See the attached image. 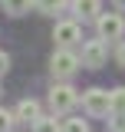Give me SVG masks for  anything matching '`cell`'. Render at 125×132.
<instances>
[{"label": "cell", "instance_id": "obj_1", "mask_svg": "<svg viewBox=\"0 0 125 132\" xmlns=\"http://www.w3.org/2000/svg\"><path fill=\"white\" fill-rule=\"evenodd\" d=\"M95 27H99L102 40H122L125 36V20L119 13H99L95 16Z\"/></svg>", "mask_w": 125, "mask_h": 132}, {"label": "cell", "instance_id": "obj_2", "mask_svg": "<svg viewBox=\"0 0 125 132\" xmlns=\"http://www.w3.org/2000/svg\"><path fill=\"white\" fill-rule=\"evenodd\" d=\"M76 102H79V96H76L73 86H53V89H49V106H53V112H69Z\"/></svg>", "mask_w": 125, "mask_h": 132}, {"label": "cell", "instance_id": "obj_3", "mask_svg": "<svg viewBox=\"0 0 125 132\" xmlns=\"http://www.w3.org/2000/svg\"><path fill=\"white\" fill-rule=\"evenodd\" d=\"M49 66H53V76H73L79 69V56L76 53H69V50H56L53 53V60H49Z\"/></svg>", "mask_w": 125, "mask_h": 132}, {"label": "cell", "instance_id": "obj_4", "mask_svg": "<svg viewBox=\"0 0 125 132\" xmlns=\"http://www.w3.org/2000/svg\"><path fill=\"white\" fill-rule=\"evenodd\" d=\"M82 106H86V112H89V116H109V109H112L105 89H89V93L82 96Z\"/></svg>", "mask_w": 125, "mask_h": 132}, {"label": "cell", "instance_id": "obj_5", "mask_svg": "<svg viewBox=\"0 0 125 132\" xmlns=\"http://www.w3.org/2000/svg\"><path fill=\"white\" fill-rule=\"evenodd\" d=\"M105 56H109V50H105L102 40H89L82 46V66H89V69H99V66L105 63Z\"/></svg>", "mask_w": 125, "mask_h": 132}, {"label": "cell", "instance_id": "obj_6", "mask_svg": "<svg viewBox=\"0 0 125 132\" xmlns=\"http://www.w3.org/2000/svg\"><path fill=\"white\" fill-rule=\"evenodd\" d=\"M53 40H56L62 50H66V46H73V43L79 40V23H73V20H62V23H56Z\"/></svg>", "mask_w": 125, "mask_h": 132}, {"label": "cell", "instance_id": "obj_7", "mask_svg": "<svg viewBox=\"0 0 125 132\" xmlns=\"http://www.w3.org/2000/svg\"><path fill=\"white\" fill-rule=\"evenodd\" d=\"M13 119H20V122H36V119H40V106H36L33 99H23V102L16 106Z\"/></svg>", "mask_w": 125, "mask_h": 132}, {"label": "cell", "instance_id": "obj_8", "mask_svg": "<svg viewBox=\"0 0 125 132\" xmlns=\"http://www.w3.org/2000/svg\"><path fill=\"white\" fill-rule=\"evenodd\" d=\"M99 0H73V10H76L82 20H92V16H99Z\"/></svg>", "mask_w": 125, "mask_h": 132}, {"label": "cell", "instance_id": "obj_9", "mask_svg": "<svg viewBox=\"0 0 125 132\" xmlns=\"http://www.w3.org/2000/svg\"><path fill=\"white\" fill-rule=\"evenodd\" d=\"M3 3V10L10 16H23V13H30V7H33V0H0Z\"/></svg>", "mask_w": 125, "mask_h": 132}, {"label": "cell", "instance_id": "obj_10", "mask_svg": "<svg viewBox=\"0 0 125 132\" xmlns=\"http://www.w3.org/2000/svg\"><path fill=\"white\" fill-rule=\"evenodd\" d=\"M109 102H112V109H109V112L125 116V86H119L115 93H109Z\"/></svg>", "mask_w": 125, "mask_h": 132}, {"label": "cell", "instance_id": "obj_11", "mask_svg": "<svg viewBox=\"0 0 125 132\" xmlns=\"http://www.w3.org/2000/svg\"><path fill=\"white\" fill-rule=\"evenodd\" d=\"M33 3H36L40 13H59L62 7H66V0H33Z\"/></svg>", "mask_w": 125, "mask_h": 132}, {"label": "cell", "instance_id": "obj_12", "mask_svg": "<svg viewBox=\"0 0 125 132\" xmlns=\"http://www.w3.org/2000/svg\"><path fill=\"white\" fill-rule=\"evenodd\" d=\"M59 132H89V126H86V119H62Z\"/></svg>", "mask_w": 125, "mask_h": 132}, {"label": "cell", "instance_id": "obj_13", "mask_svg": "<svg viewBox=\"0 0 125 132\" xmlns=\"http://www.w3.org/2000/svg\"><path fill=\"white\" fill-rule=\"evenodd\" d=\"M33 129H36V132H59V126H56V119H49V116H40V119L33 122Z\"/></svg>", "mask_w": 125, "mask_h": 132}, {"label": "cell", "instance_id": "obj_14", "mask_svg": "<svg viewBox=\"0 0 125 132\" xmlns=\"http://www.w3.org/2000/svg\"><path fill=\"white\" fill-rule=\"evenodd\" d=\"M13 122H16V119H13V112L0 109V132H10V129H13Z\"/></svg>", "mask_w": 125, "mask_h": 132}, {"label": "cell", "instance_id": "obj_15", "mask_svg": "<svg viewBox=\"0 0 125 132\" xmlns=\"http://www.w3.org/2000/svg\"><path fill=\"white\" fill-rule=\"evenodd\" d=\"M7 69H10V56H7V53H3V50H0V76H3V73H7Z\"/></svg>", "mask_w": 125, "mask_h": 132}, {"label": "cell", "instance_id": "obj_16", "mask_svg": "<svg viewBox=\"0 0 125 132\" xmlns=\"http://www.w3.org/2000/svg\"><path fill=\"white\" fill-rule=\"evenodd\" d=\"M115 60H119V66H125V40L119 43V50H115Z\"/></svg>", "mask_w": 125, "mask_h": 132}, {"label": "cell", "instance_id": "obj_17", "mask_svg": "<svg viewBox=\"0 0 125 132\" xmlns=\"http://www.w3.org/2000/svg\"><path fill=\"white\" fill-rule=\"evenodd\" d=\"M112 3H115V7H119V10L125 13V0H112Z\"/></svg>", "mask_w": 125, "mask_h": 132}]
</instances>
